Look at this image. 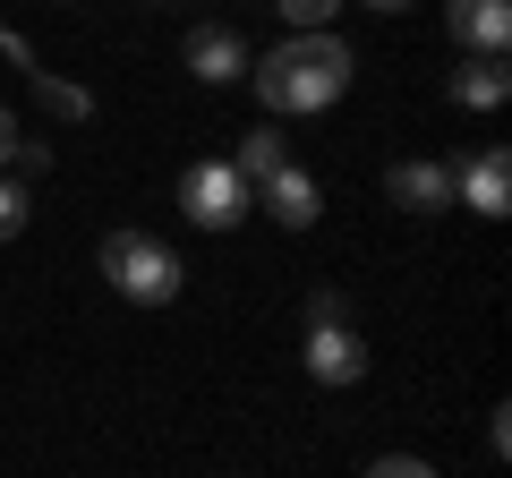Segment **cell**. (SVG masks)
I'll return each mask as SVG.
<instances>
[{"instance_id": "18", "label": "cell", "mask_w": 512, "mask_h": 478, "mask_svg": "<svg viewBox=\"0 0 512 478\" xmlns=\"http://www.w3.org/2000/svg\"><path fill=\"white\" fill-rule=\"evenodd\" d=\"M9 146H18V120H9V103H0V163H9Z\"/></svg>"}, {"instance_id": "9", "label": "cell", "mask_w": 512, "mask_h": 478, "mask_svg": "<svg viewBox=\"0 0 512 478\" xmlns=\"http://www.w3.org/2000/svg\"><path fill=\"white\" fill-rule=\"evenodd\" d=\"M180 60H188V77H205V86H231V77H248V43H239L231 26H197Z\"/></svg>"}, {"instance_id": "16", "label": "cell", "mask_w": 512, "mask_h": 478, "mask_svg": "<svg viewBox=\"0 0 512 478\" xmlns=\"http://www.w3.org/2000/svg\"><path fill=\"white\" fill-rule=\"evenodd\" d=\"M367 478H436V470H427L419 453H384V461H376V470H367Z\"/></svg>"}, {"instance_id": "15", "label": "cell", "mask_w": 512, "mask_h": 478, "mask_svg": "<svg viewBox=\"0 0 512 478\" xmlns=\"http://www.w3.org/2000/svg\"><path fill=\"white\" fill-rule=\"evenodd\" d=\"M9 163H18V180H35V171H52V146H35V137H18V146H9Z\"/></svg>"}, {"instance_id": "14", "label": "cell", "mask_w": 512, "mask_h": 478, "mask_svg": "<svg viewBox=\"0 0 512 478\" xmlns=\"http://www.w3.org/2000/svg\"><path fill=\"white\" fill-rule=\"evenodd\" d=\"M342 9V0H282V18L299 26V35H325V18Z\"/></svg>"}, {"instance_id": "11", "label": "cell", "mask_w": 512, "mask_h": 478, "mask_svg": "<svg viewBox=\"0 0 512 478\" xmlns=\"http://www.w3.org/2000/svg\"><path fill=\"white\" fill-rule=\"evenodd\" d=\"M282 163H291V154H282V137H274V129H248V137L231 146V171H239L248 188H265V180H274Z\"/></svg>"}, {"instance_id": "12", "label": "cell", "mask_w": 512, "mask_h": 478, "mask_svg": "<svg viewBox=\"0 0 512 478\" xmlns=\"http://www.w3.org/2000/svg\"><path fill=\"white\" fill-rule=\"evenodd\" d=\"M35 94H43L52 111H69V120H94V103H86V94L69 86V77H52V69H35Z\"/></svg>"}, {"instance_id": "5", "label": "cell", "mask_w": 512, "mask_h": 478, "mask_svg": "<svg viewBox=\"0 0 512 478\" xmlns=\"http://www.w3.org/2000/svg\"><path fill=\"white\" fill-rule=\"evenodd\" d=\"M444 26H453V43H470L478 60H504V43H512V0H444Z\"/></svg>"}, {"instance_id": "1", "label": "cell", "mask_w": 512, "mask_h": 478, "mask_svg": "<svg viewBox=\"0 0 512 478\" xmlns=\"http://www.w3.org/2000/svg\"><path fill=\"white\" fill-rule=\"evenodd\" d=\"M350 43L342 35H291V43H274L265 60H248V77H256V103L265 111H282V120H299V111H325L333 94L350 86Z\"/></svg>"}, {"instance_id": "3", "label": "cell", "mask_w": 512, "mask_h": 478, "mask_svg": "<svg viewBox=\"0 0 512 478\" xmlns=\"http://www.w3.org/2000/svg\"><path fill=\"white\" fill-rule=\"evenodd\" d=\"M248 205H256V188L239 180L231 163H188L180 171V214L197 222V231H239Z\"/></svg>"}, {"instance_id": "17", "label": "cell", "mask_w": 512, "mask_h": 478, "mask_svg": "<svg viewBox=\"0 0 512 478\" xmlns=\"http://www.w3.org/2000/svg\"><path fill=\"white\" fill-rule=\"evenodd\" d=\"M342 316H350L342 291H308V325H342Z\"/></svg>"}, {"instance_id": "4", "label": "cell", "mask_w": 512, "mask_h": 478, "mask_svg": "<svg viewBox=\"0 0 512 478\" xmlns=\"http://www.w3.org/2000/svg\"><path fill=\"white\" fill-rule=\"evenodd\" d=\"M444 171H453V205H470L487 222L512 214V146H478L470 163H444Z\"/></svg>"}, {"instance_id": "13", "label": "cell", "mask_w": 512, "mask_h": 478, "mask_svg": "<svg viewBox=\"0 0 512 478\" xmlns=\"http://www.w3.org/2000/svg\"><path fill=\"white\" fill-rule=\"evenodd\" d=\"M26 214H35V197H26V180H0V239H18Z\"/></svg>"}, {"instance_id": "8", "label": "cell", "mask_w": 512, "mask_h": 478, "mask_svg": "<svg viewBox=\"0 0 512 478\" xmlns=\"http://www.w3.org/2000/svg\"><path fill=\"white\" fill-rule=\"evenodd\" d=\"M384 197L402 205V214H444L453 205V171L444 163H393L384 171Z\"/></svg>"}, {"instance_id": "2", "label": "cell", "mask_w": 512, "mask_h": 478, "mask_svg": "<svg viewBox=\"0 0 512 478\" xmlns=\"http://www.w3.org/2000/svg\"><path fill=\"white\" fill-rule=\"evenodd\" d=\"M103 274L120 299H137V308H171V299L188 291V265L171 257L154 231H111L103 239Z\"/></svg>"}, {"instance_id": "6", "label": "cell", "mask_w": 512, "mask_h": 478, "mask_svg": "<svg viewBox=\"0 0 512 478\" xmlns=\"http://www.w3.org/2000/svg\"><path fill=\"white\" fill-rule=\"evenodd\" d=\"M299 359H308L316 385H359L367 376V342L350 325H308V350H299Z\"/></svg>"}, {"instance_id": "19", "label": "cell", "mask_w": 512, "mask_h": 478, "mask_svg": "<svg viewBox=\"0 0 512 478\" xmlns=\"http://www.w3.org/2000/svg\"><path fill=\"white\" fill-rule=\"evenodd\" d=\"M367 9H384V18H402V9H410V0H367Z\"/></svg>"}, {"instance_id": "7", "label": "cell", "mask_w": 512, "mask_h": 478, "mask_svg": "<svg viewBox=\"0 0 512 478\" xmlns=\"http://www.w3.org/2000/svg\"><path fill=\"white\" fill-rule=\"evenodd\" d=\"M256 205H265V214H274L282 231H308V222L325 214V188H316V180H308V171H299V163H282L274 180L256 188Z\"/></svg>"}, {"instance_id": "10", "label": "cell", "mask_w": 512, "mask_h": 478, "mask_svg": "<svg viewBox=\"0 0 512 478\" xmlns=\"http://www.w3.org/2000/svg\"><path fill=\"white\" fill-rule=\"evenodd\" d=\"M512 94V69L504 60H470V69H453V103L461 111H495Z\"/></svg>"}]
</instances>
